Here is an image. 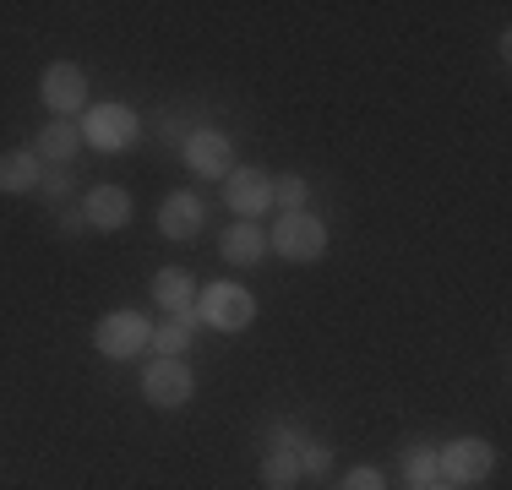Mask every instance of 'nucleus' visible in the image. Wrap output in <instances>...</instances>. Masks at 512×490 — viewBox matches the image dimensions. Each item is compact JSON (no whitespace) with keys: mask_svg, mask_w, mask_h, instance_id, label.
Segmentation results:
<instances>
[{"mask_svg":"<svg viewBox=\"0 0 512 490\" xmlns=\"http://www.w3.org/2000/svg\"><path fill=\"white\" fill-rule=\"evenodd\" d=\"M39 98H44V109H50L55 120H77L82 109H88V71H82L77 60H55V66H44Z\"/></svg>","mask_w":512,"mask_h":490,"instance_id":"obj_3","label":"nucleus"},{"mask_svg":"<svg viewBox=\"0 0 512 490\" xmlns=\"http://www.w3.org/2000/svg\"><path fill=\"white\" fill-rule=\"evenodd\" d=\"M491 469H496V447L480 441V436H458V441H447V447L436 452L442 485H480Z\"/></svg>","mask_w":512,"mask_h":490,"instance_id":"obj_4","label":"nucleus"},{"mask_svg":"<svg viewBox=\"0 0 512 490\" xmlns=\"http://www.w3.org/2000/svg\"><path fill=\"white\" fill-rule=\"evenodd\" d=\"M442 474H436V447H409L404 452V485L409 490H431Z\"/></svg>","mask_w":512,"mask_h":490,"instance_id":"obj_18","label":"nucleus"},{"mask_svg":"<svg viewBox=\"0 0 512 490\" xmlns=\"http://www.w3.org/2000/svg\"><path fill=\"white\" fill-rule=\"evenodd\" d=\"M153 305L164 316H180V322L197 327V284H191L186 267H158L153 273Z\"/></svg>","mask_w":512,"mask_h":490,"instance_id":"obj_10","label":"nucleus"},{"mask_svg":"<svg viewBox=\"0 0 512 490\" xmlns=\"http://www.w3.org/2000/svg\"><path fill=\"white\" fill-rule=\"evenodd\" d=\"M60 229H66V235H82V229H88V218H82V202L60 213Z\"/></svg>","mask_w":512,"mask_h":490,"instance_id":"obj_24","label":"nucleus"},{"mask_svg":"<svg viewBox=\"0 0 512 490\" xmlns=\"http://www.w3.org/2000/svg\"><path fill=\"white\" fill-rule=\"evenodd\" d=\"M251 316H256V300L240 284H213L197 294V322L218 327V333H246Z\"/></svg>","mask_w":512,"mask_h":490,"instance_id":"obj_5","label":"nucleus"},{"mask_svg":"<svg viewBox=\"0 0 512 490\" xmlns=\"http://www.w3.org/2000/svg\"><path fill=\"white\" fill-rule=\"evenodd\" d=\"M306 474H300V452H278V447H267L262 452V485L267 490H295Z\"/></svg>","mask_w":512,"mask_h":490,"instance_id":"obj_17","label":"nucleus"},{"mask_svg":"<svg viewBox=\"0 0 512 490\" xmlns=\"http://www.w3.org/2000/svg\"><path fill=\"white\" fill-rule=\"evenodd\" d=\"M82 147H88V142H82V126H77V120H50V126L39 131V147H33V153H39L44 164H60V169H66L71 158L82 153Z\"/></svg>","mask_w":512,"mask_h":490,"instance_id":"obj_14","label":"nucleus"},{"mask_svg":"<svg viewBox=\"0 0 512 490\" xmlns=\"http://www.w3.org/2000/svg\"><path fill=\"white\" fill-rule=\"evenodd\" d=\"M218 256H224L229 267H256L267 256V229L251 224V218H240V224H229L224 235H218Z\"/></svg>","mask_w":512,"mask_h":490,"instance_id":"obj_12","label":"nucleus"},{"mask_svg":"<svg viewBox=\"0 0 512 490\" xmlns=\"http://www.w3.org/2000/svg\"><path fill=\"white\" fill-rule=\"evenodd\" d=\"M267 251H278L284 262H316L327 251V224L316 213H284L267 229Z\"/></svg>","mask_w":512,"mask_h":490,"instance_id":"obj_2","label":"nucleus"},{"mask_svg":"<svg viewBox=\"0 0 512 490\" xmlns=\"http://www.w3.org/2000/svg\"><path fill=\"white\" fill-rule=\"evenodd\" d=\"M338 490H387V474L376 469V463H360V469H349V480Z\"/></svg>","mask_w":512,"mask_h":490,"instance_id":"obj_22","label":"nucleus"},{"mask_svg":"<svg viewBox=\"0 0 512 490\" xmlns=\"http://www.w3.org/2000/svg\"><path fill=\"white\" fill-rule=\"evenodd\" d=\"M44 180V158L33 147H17V153H0V191L22 196V191H39Z\"/></svg>","mask_w":512,"mask_h":490,"instance_id":"obj_15","label":"nucleus"},{"mask_svg":"<svg viewBox=\"0 0 512 490\" xmlns=\"http://www.w3.org/2000/svg\"><path fill=\"white\" fill-rule=\"evenodd\" d=\"M148 338H153V322L142 311H109L93 322V349L104 360H137L148 349Z\"/></svg>","mask_w":512,"mask_h":490,"instance_id":"obj_1","label":"nucleus"},{"mask_svg":"<svg viewBox=\"0 0 512 490\" xmlns=\"http://www.w3.org/2000/svg\"><path fill=\"white\" fill-rule=\"evenodd\" d=\"M142 398H148L153 409H186V403L197 398V376H191L186 360H153L148 371H142Z\"/></svg>","mask_w":512,"mask_h":490,"instance_id":"obj_6","label":"nucleus"},{"mask_svg":"<svg viewBox=\"0 0 512 490\" xmlns=\"http://www.w3.org/2000/svg\"><path fill=\"white\" fill-rule=\"evenodd\" d=\"M158 235L169 240H197L202 235V202L191 191H175L164 196V207H158Z\"/></svg>","mask_w":512,"mask_h":490,"instance_id":"obj_13","label":"nucleus"},{"mask_svg":"<svg viewBox=\"0 0 512 490\" xmlns=\"http://www.w3.org/2000/svg\"><path fill=\"white\" fill-rule=\"evenodd\" d=\"M186 169L191 175H207V180H224L229 169H235V142L224 137V131H191L186 137Z\"/></svg>","mask_w":512,"mask_h":490,"instance_id":"obj_9","label":"nucleus"},{"mask_svg":"<svg viewBox=\"0 0 512 490\" xmlns=\"http://www.w3.org/2000/svg\"><path fill=\"white\" fill-rule=\"evenodd\" d=\"M191 333H197L191 322H180V316H169V322H158V327H153L148 349L158 354V360H186V354H191Z\"/></svg>","mask_w":512,"mask_h":490,"instance_id":"obj_16","label":"nucleus"},{"mask_svg":"<svg viewBox=\"0 0 512 490\" xmlns=\"http://www.w3.org/2000/svg\"><path fill=\"white\" fill-rule=\"evenodd\" d=\"M224 202L235 218H251L256 224V218L273 207V175H262V169H251V164H235L224 175Z\"/></svg>","mask_w":512,"mask_h":490,"instance_id":"obj_8","label":"nucleus"},{"mask_svg":"<svg viewBox=\"0 0 512 490\" xmlns=\"http://www.w3.org/2000/svg\"><path fill=\"white\" fill-rule=\"evenodd\" d=\"M82 218H88V229H126L131 224V191L126 186H88Z\"/></svg>","mask_w":512,"mask_h":490,"instance_id":"obj_11","label":"nucleus"},{"mask_svg":"<svg viewBox=\"0 0 512 490\" xmlns=\"http://www.w3.org/2000/svg\"><path fill=\"white\" fill-rule=\"evenodd\" d=\"M306 196H311L306 175H284V180H273V202L284 207V213H306Z\"/></svg>","mask_w":512,"mask_h":490,"instance_id":"obj_19","label":"nucleus"},{"mask_svg":"<svg viewBox=\"0 0 512 490\" xmlns=\"http://www.w3.org/2000/svg\"><path fill=\"white\" fill-rule=\"evenodd\" d=\"M137 115H131L126 104H93L88 120H82V142L99 147V153H120V147L137 142Z\"/></svg>","mask_w":512,"mask_h":490,"instance_id":"obj_7","label":"nucleus"},{"mask_svg":"<svg viewBox=\"0 0 512 490\" xmlns=\"http://www.w3.org/2000/svg\"><path fill=\"white\" fill-rule=\"evenodd\" d=\"M431 490H458V485H442V480H436V485H431Z\"/></svg>","mask_w":512,"mask_h":490,"instance_id":"obj_25","label":"nucleus"},{"mask_svg":"<svg viewBox=\"0 0 512 490\" xmlns=\"http://www.w3.org/2000/svg\"><path fill=\"white\" fill-rule=\"evenodd\" d=\"M300 474H311V480L333 474V447L327 441H300Z\"/></svg>","mask_w":512,"mask_h":490,"instance_id":"obj_20","label":"nucleus"},{"mask_svg":"<svg viewBox=\"0 0 512 490\" xmlns=\"http://www.w3.org/2000/svg\"><path fill=\"white\" fill-rule=\"evenodd\" d=\"M39 191L50 196V202H60V196L71 191V169H60V164H44V180H39Z\"/></svg>","mask_w":512,"mask_h":490,"instance_id":"obj_23","label":"nucleus"},{"mask_svg":"<svg viewBox=\"0 0 512 490\" xmlns=\"http://www.w3.org/2000/svg\"><path fill=\"white\" fill-rule=\"evenodd\" d=\"M300 441H306V431H300L295 420H273L262 436V447H278V452H300Z\"/></svg>","mask_w":512,"mask_h":490,"instance_id":"obj_21","label":"nucleus"}]
</instances>
